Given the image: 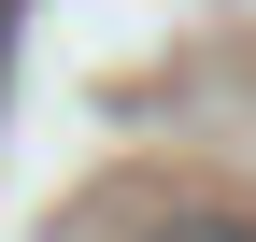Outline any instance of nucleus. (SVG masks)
Returning <instances> with one entry per match:
<instances>
[{
  "label": "nucleus",
  "instance_id": "1",
  "mask_svg": "<svg viewBox=\"0 0 256 242\" xmlns=\"http://www.w3.org/2000/svg\"><path fill=\"white\" fill-rule=\"evenodd\" d=\"M156 242H256V228H242V214H171Z\"/></svg>",
  "mask_w": 256,
  "mask_h": 242
}]
</instances>
